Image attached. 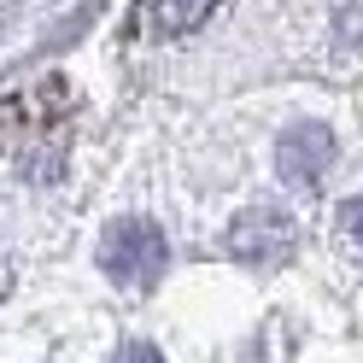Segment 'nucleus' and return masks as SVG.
<instances>
[{"label": "nucleus", "mask_w": 363, "mask_h": 363, "mask_svg": "<svg viewBox=\"0 0 363 363\" xmlns=\"http://www.w3.org/2000/svg\"><path fill=\"white\" fill-rule=\"evenodd\" d=\"M334 158H340V141H334V129H328V123H299V129H287V135H281L276 170H281V182H287V188H299V194H316V188L328 182Z\"/></svg>", "instance_id": "nucleus-2"}, {"label": "nucleus", "mask_w": 363, "mask_h": 363, "mask_svg": "<svg viewBox=\"0 0 363 363\" xmlns=\"http://www.w3.org/2000/svg\"><path fill=\"white\" fill-rule=\"evenodd\" d=\"M211 6L217 0H152V24H158V35H188L211 18Z\"/></svg>", "instance_id": "nucleus-4"}, {"label": "nucleus", "mask_w": 363, "mask_h": 363, "mask_svg": "<svg viewBox=\"0 0 363 363\" xmlns=\"http://www.w3.org/2000/svg\"><path fill=\"white\" fill-rule=\"evenodd\" d=\"M111 363H164V352H158V346H147V340H129V346L111 357Z\"/></svg>", "instance_id": "nucleus-6"}, {"label": "nucleus", "mask_w": 363, "mask_h": 363, "mask_svg": "<svg viewBox=\"0 0 363 363\" xmlns=\"http://www.w3.org/2000/svg\"><path fill=\"white\" fill-rule=\"evenodd\" d=\"M293 223L281 217V211H240L235 223H229V252L240 258V264H252V269H276V264H287L293 258Z\"/></svg>", "instance_id": "nucleus-3"}, {"label": "nucleus", "mask_w": 363, "mask_h": 363, "mask_svg": "<svg viewBox=\"0 0 363 363\" xmlns=\"http://www.w3.org/2000/svg\"><path fill=\"white\" fill-rule=\"evenodd\" d=\"M334 229H340V246H346V252L363 264V194H352L346 206L334 211Z\"/></svg>", "instance_id": "nucleus-5"}, {"label": "nucleus", "mask_w": 363, "mask_h": 363, "mask_svg": "<svg viewBox=\"0 0 363 363\" xmlns=\"http://www.w3.org/2000/svg\"><path fill=\"white\" fill-rule=\"evenodd\" d=\"M6 287H12V264L0 258V299H6Z\"/></svg>", "instance_id": "nucleus-7"}, {"label": "nucleus", "mask_w": 363, "mask_h": 363, "mask_svg": "<svg viewBox=\"0 0 363 363\" xmlns=\"http://www.w3.org/2000/svg\"><path fill=\"white\" fill-rule=\"evenodd\" d=\"M100 269H106L118 287H152V281L170 269V240H164V229L147 223V217H118V223L100 235Z\"/></svg>", "instance_id": "nucleus-1"}]
</instances>
